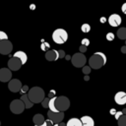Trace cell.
Wrapping results in <instances>:
<instances>
[{
  "label": "cell",
  "instance_id": "cell-1",
  "mask_svg": "<svg viewBox=\"0 0 126 126\" xmlns=\"http://www.w3.org/2000/svg\"><path fill=\"white\" fill-rule=\"evenodd\" d=\"M106 63V55L103 52H94L89 59V66L92 69H99Z\"/></svg>",
  "mask_w": 126,
  "mask_h": 126
},
{
  "label": "cell",
  "instance_id": "cell-2",
  "mask_svg": "<svg viewBox=\"0 0 126 126\" xmlns=\"http://www.w3.org/2000/svg\"><path fill=\"white\" fill-rule=\"evenodd\" d=\"M45 94L44 91L40 88V87H32V89H30L29 93H28V96L30 98V100L34 104V103H39L42 102Z\"/></svg>",
  "mask_w": 126,
  "mask_h": 126
},
{
  "label": "cell",
  "instance_id": "cell-3",
  "mask_svg": "<svg viewBox=\"0 0 126 126\" xmlns=\"http://www.w3.org/2000/svg\"><path fill=\"white\" fill-rule=\"evenodd\" d=\"M54 105H55L57 112H64L65 110H67L70 107V100L67 96L60 95V96L56 97Z\"/></svg>",
  "mask_w": 126,
  "mask_h": 126
},
{
  "label": "cell",
  "instance_id": "cell-4",
  "mask_svg": "<svg viewBox=\"0 0 126 126\" xmlns=\"http://www.w3.org/2000/svg\"><path fill=\"white\" fill-rule=\"evenodd\" d=\"M52 39L57 44H63L68 39V33L63 29H56L52 32Z\"/></svg>",
  "mask_w": 126,
  "mask_h": 126
},
{
  "label": "cell",
  "instance_id": "cell-5",
  "mask_svg": "<svg viewBox=\"0 0 126 126\" xmlns=\"http://www.w3.org/2000/svg\"><path fill=\"white\" fill-rule=\"evenodd\" d=\"M71 62L73 64V66H75L77 68H83L85 66V64L87 63V58L83 53L79 52V53H75L72 56Z\"/></svg>",
  "mask_w": 126,
  "mask_h": 126
},
{
  "label": "cell",
  "instance_id": "cell-6",
  "mask_svg": "<svg viewBox=\"0 0 126 126\" xmlns=\"http://www.w3.org/2000/svg\"><path fill=\"white\" fill-rule=\"evenodd\" d=\"M26 106L21 99H14L10 103V110L14 114H21L25 110Z\"/></svg>",
  "mask_w": 126,
  "mask_h": 126
},
{
  "label": "cell",
  "instance_id": "cell-7",
  "mask_svg": "<svg viewBox=\"0 0 126 126\" xmlns=\"http://www.w3.org/2000/svg\"><path fill=\"white\" fill-rule=\"evenodd\" d=\"M47 116H48V119L53 122V124H59L64 119V112H52L48 110Z\"/></svg>",
  "mask_w": 126,
  "mask_h": 126
},
{
  "label": "cell",
  "instance_id": "cell-8",
  "mask_svg": "<svg viewBox=\"0 0 126 126\" xmlns=\"http://www.w3.org/2000/svg\"><path fill=\"white\" fill-rule=\"evenodd\" d=\"M13 49V44L9 39H4L0 41V53L3 55L9 54Z\"/></svg>",
  "mask_w": 126,
  "mask_h": 126
},
{
  "label": "cell",
  "instance_id": "cell-9",
  "mask_svg": "<svg viewBox=\"0 0 126 126\" xmlns=\"http://www.w3.org/2000/svg\"><path fill=\"white\" fill-rule=\"evenodd\" d=\"M22 88H23V85L19 79H12L8 83V89L12 93H18L21 91Z\"/></svg>",
  "mask_w": 126,
  "mask_h": 126
},
{
  "label": "cell",
  "instance_id": "cell-10",
  "mask_svg": "<svg viewBox=\"0 0 126 126\" xmlns=\"http://www.w3.org/2000/svg\"><path fill=\"white\" fill-rule=\"evenodd\" d=\"M12 80V71L9 68H1L0 69V82L9 83Z\"/></svg>",
  "mask_w": 126,
  "mask_h": 126
},
{
  "label": "cell",
  "instance_id": "cell-11",
  "mask_svg": "<svg viewBox=\"0 0 126 126\" xmlns=\"http://www.w3.org/2000/svg\"><path fill=\"white\" fill-rule=\"evenodd\" d=\"M22 62L18 59V58H16V57H11L10 59H9V61H8V68L11 70V71H18L21 67H22Z\"/></svg>",
  "mask_w": 126,
  "mask_h": 126
},
{
  "label": "cell",
  "instance_id": "cell-12",
  "mask_svg": "<svg viewBox=\"0 0 126 126\" xmlns=\"http://www.w3.org/2000/svg\"><path fill=\"white\" fill-rule=\"evenodd\" d=\"M108 23L111 27H118L121 24V17L118 14H112L108 18Z\"/></svg>",
  "mask_w": 126,
  "mask_h": 126
},
{
  "label": "cell",
  "instance_id": "cell-13",
  "mask_svg": "<svg viewBox=\"0 0 126 126\" xmlns=\"http://www.w3.org/2000/svg\"><path fill=\"white\" fill-rule=\"evenodd\" d=\"M114 101L119 105L125 104L126 103V93L125 92L116 93V94L114 95Z\"/></svg>",
  "mask_w": 126,
  "mask_h": 126
},
{
  "label": "cell",
  "instance_id": "cell-14",
  "mask_svg": "<svg viewBox=\"0 0 126 126\" xmlns=\"http://www.w3.org/2000/svg\"><path fill=\"white\" fill-rule=\"evenodd\" d=\"M59 58V54H58V50L55 49H49L46 53H45V59L48 61H56Z\"/></svg>",
  "mask_w": 126,
  "mask_h": 126
},
{
  "label": "cell",
  "instance_id": "cell-15",
  "mask_svg": "<svg viewBox=\"0 0 126 126\" xmlns=\"http://www.w3.org/2000/svg\"><path fill=\"white\" fill-rule=\"evenodd\" d=\"M13 57L18 58V59L22 62L23 65H24V64L27 62V60H28V55H27L24 51H17V52H15L14 55H13Z\"/></svg>",
  "mask_w": 126,
  "mask_h": 126
},
{
  "label": "cell",
  "instance_id": "cell-16",
  "mask_svg": "<svg viewBox=\"0 0 126 126\" xmlns=\"http://www.w3.org/2000/svg\"><path fill=\"white\" fill-rule=\"evenodd\" d=\"M82 121V126H94V121L91 116H83L80 118Z\"/></svg>",
  "mask_w": 126,
  "mask_h": 126
},
{
  "label": "cell",
  "instance_id": "cell-17",
  "mask_svg": "<svg viewBox=\"0 0 126 126\" xmlns=\"http://www.w3.org/2000/svg\"><path fill=\"white\" fill-rule=\"evenodd\" d=\"M32 121L34 123V126H39V125H42L45 122V119H44V117H43L42 114L37 113V114H35L32 117Z\"/></svg>",
  "mask_w": 126,
  "mask_h": 126
},
{
  "label": "cell",
  "instance_id": "cell-18",
  "mask_svg": "<svg viewBox=\"0 0 126 126\" xmlns=\"http://www.w3.org/2000/svg\"><path fill=\"white\" fill-rule=\"evenodd\" d=\"M20 99L24 102V104H25L26 108H31V107H32L33 103L30 100V98H29V96H28V94H22V96H21V98H20Z\"/></svg>",
  "mask_w": 126,
  "mask_h": 126
},
{
  "label": "cell",
  "instance_id": "cell-19",
  "mask_svg": "<svg viewBox=\"0 0 126 126\" xmlns=\"http://www.w3.org/2000/svg\"><path fill=\"white\" fill-rule=\"evenodd\" d=\"M66 126H82V121L80 118H70L67 123H66Z\"/></svg>",
  "mask_w": 126,
  "mask_h": 126
},
{
  "label": "cell",
  "instance_id": "cell-20",
  "mask_svg": "<svg viewBox=\"0 0 126 126\" xmlns=\"http://www.w3.org/2000/svg\"><path fill=\"white\" fill-rule=\"evenodd\" d=\"M117 36L119 39H123V40H126V28H120L118 31H117Z\"/></svg>",
  "mask_w": 126,
  "mask_h": 126
},
{
  "label": "cell",
  "instance_id": "cell-21",
  "mask_svg": "<svg viewBox=\"0 0 126 126\" xmlns=\"http://www.w3.org/2000/svg\"><path fill=\"white\" fill-rule=\"evenodd\" d=\"M118 126H126V115H122L118 120H117Z\"/></svg>",
  "mask_w": 126,
  "mask_h": 126
},
{
  "label": "cell",
  "instance_id": "cell-22",
  "mask_svg": "<svg viewBox=\"0 0 126 126\" xmlns=\"http://www.w3.org/2000/svg\"><path fill=\"white\" fill-rule=\"evenodd\" d=\"M49 47H50V45H49V43L48 42H46V41H44V40H42V43H41V45H40V48H41V50H43V51H48L49 50Z\"/></svg>",
  "mask_w": 126,
  "mask_h": 126
},
{
  "label": "cell",
  "instance_id": "cell-23",
  "mask_svg": "<svg viewBox=\"0 0 126 126\" xmlns=\"http://www.w3.org/2000/svg\"><path fill=\"white\" fill-rule=\"evenodd\" d=\"M81 31L83 32H89L90 31H91V26L89 25V24H83V26L81 27Z\"/></svg>",
  "mask_w": 126,
  "mask_h": 126
},
{
  "label": "cell",
  "instance_id": "cell-24",
  "mask_svg": "<svg viewBox=\"0 0 126 126\" xmlns=\"http://www.w3.org/2000/svg\"><path fill=\"white\" fill-rule=\"evenodd\" d=\"M82 71H83V73L87 76V75H89V74L91 73L92 68H91L90 66H84V67H83V69H82Z\"/></svg>",
  "mask_w": 126,
  "mask_h": 126
},
{
  "label": "cell",
  "instance_id": "cell-25",
  "mask_svg": "<svg viewBox=\"0 0 126 126\" xmlns=\"http://www.w3.org/2000/svg\"><path fill=\"white\" fill-rule=\"evenodd\" d=\"M49 100H50V98H49V97H45V98L43 99V101L41 102V104H42L43 108H48V105H49Z\"/></svg>",
  "mask_w": 126,
  "mask_h": 126
},
{
  "label": "cell",
  "instance_id": "cell-26",
  "mask_svg": "<svg viewBox=\"0 0 126 126\" xmlns=\"http://www.w3.org/2000/svg\"><path fill=\"white\" fill-rule=\"evenodd\" d=\"M114 37H115V35H114V33H113V32H107V33H106V39H107L108 41L113 40V39H114Z\"/></svg>",
  "mask_w": 126,
  "mask_h": 126
},
{
  "label": "cell",
  "instance_id": "cell-27",
  "mask_svg": "<svg viewBox=\"0 0 126 126\" xmlns=\"http://www.w3.org/2000/svg\"><path fill=\"white\" fill-rule=\"evenodd\" d=\"M4 39H8V35H7V33L5 32L0 31V41H2Z\"/></svg>",
  "mask_w": 126,
  "mask_h": 126
},
{
  "label": "cell",
  "instance_id": "cell-28",
  "mask_svg": "<svg viewBox=\"0 0 126 126\" xmlns=\"http://www.w3.org/2000/svg\"><path fill=\"white\" fill-rule=\"evenodd\" d=\"M29 91H30V89H29V87L28 86H23V88L21 89V93H22V94H28L29 93Z\"/></svg>",
  "mask_w": 126,
  "mask_h": 126
},
{
  "label": "cell",
  "instance_id": "cell-29",
  "mask_svg": "<svg viewBox=\"0 0 126 126\" xmlns=\"http://www.w3.org/2000/svg\"><path fill=\"white\" fill-rule=\"evenodd\" d=\"M39 126H54L53 122L50 121L49 119H45V122L42 124V125H39Z\"/></svg>",
  "mask_w": 126,
  "mask_h": 126
},
{
  "label": "cell",
  "instance_id": "cell-30",
  "mask_svg": "<svg viewBox=\"0 0 126 126\" xmlns=\"http://www.w3.org/2000/svg\"><path fill=\"white\" fill-rule=\"evenodd\" d=\"M81 42H82V45H84V46H88L90 44V40L88 38H83Z\"/></svg>",
  "mask_w": 126,
  "mask_h": 126
},
{
  "label": "cell",
  "instance_id": "cell-31",
  "mask_svg": "<svg viewBox=\"0 0 126 126\" xmlns=\"http://www.w3.org/2000/svg\"><path fill=\"white\" fill-rule=\"evenodd\" d=\"M58 54H59V58H65V56H66L64 50H59L58 51Z\"/></svg>",
  "mask_w": 126,
  "mask_h": 126
},
{
  "label": "cell",
  "instance_id": "cell-32",
  "mask_svg": "<svg viewBox=\"0 0 126 126\" xmlns=\"http://www.w3.org/2000/svg\"><path fill=\"white\" fill-rule=\"evenodd\" d=\"M122 115H123L122 111H117V112H116V114L114 115V117H115V119H117V120H118V119H119V118H120Z\"/></svg>",
  "mask_w": 126,
  "mask_h": 126
},
{
  "label": "cell",
  "instance_id": "cell-33",
  "mask_svg": "<svg viewBox=\"0 0 126 126\" xmlns=\"http://www.w3.org/2000/svg\"><path fill=\"white\" fill-rule=\"evenodd\" d=\"M87 51V46H84V45H81L80 46V52L81 53H84Z\"/></svg>",
  "mask_w": 126,
  "mask_h": 126
},
{
  "label": "cell",
  "instance_id": "cell-34",
  "mask_svg": "<svg viewBox=\"0 0 126 126\" xmlns=\"http://www.w3.org/2000/svg\"><path fill=\"white\" fill-rule=\"evenodd\" d=\"M55 94L54 91H52V92L50 91V92H49V94H48V97H49V98H53V97H55V94Z\"/></svg>",
  "mask_w": 126,
  "mask_h": 126
},
{
  "label": "cell",
  "instance_id": "cell-35",
  "mask_svg": "<svg viewBox=\"0 0 126 126\" xmlns=\"http://www.w3.org/2000/svg\"><path fill=\"white\" fill-rule=\"evenodd\" d=\"M121 10H122V12H123L124 14H126V3H124V4L121 6Z\"/></svg>",
  "mask_w": 126,
  "mask_h": 126
},
{
  "label": "cell",
  "instance_id": "cell-36",
  "mask_svg": "<svg viewBox=\"0 0 126 126\" xmlns=\"http://www.w3.org/2000/svg\"><path fill=\"white\" fill-rule=\"evenodd\" d=\"M116 112H117V111H116L115 108H111V109H110V114H111V115H115Z\"/></svg>",
  "mask_w": 126,
  "mask_h": 126
},
{
  "label": "cell",
  "instance_id": "cell-37",
  "mask_svg": "<svg viewBox=\"0 0 126 126\" xmlns=\"http://www.w3.org/2000/svg\"><path fill=\"white\" fill-rule=\"evenodd\" d=\"M121 52L122 53H126V45H124V46L121 47Z\"/></svg>",
  "mask_w": 126,
  "mask_h": 126
},
{
  "label": "cell",
  "instance_id": "cell-38",
  "mask_svg": "<svg viewBox=\"0 0 126 126\" xmlns=\"http://www.w3.org/2000/svg\"><path fill=\"white\" fill-rule=\"evenodd\" d=\"M71 58H72V56H70V55H66L65 56V59L66 60H71Z\"/></svg>",
  "mask_w": 126,
  "mask_h": 126
},
{
  "label": "cell",
  "instance_id": "cell-39",
  "mask_svg": "<svg viewBox=\"0 0 126 126\" xmlns=\"http://www.w3.org/2000/svg\"><path fill=\"white\" fill-rule=\"evenodd\" d=\"M100 22L101 23H104V22H106V19L104 17H102V18H100Z\"/></svg>",
  "mask_w": 126,
  "mask_h": 126
},
{
  "label": "cell",
  "instance_id": "cell-40",
  "mask_svg": "<svg viewBox=\"0 0 126 126\" xmlns=\"http://www.w3.org/2000/svg\"><path fill=\"white\" fill-rule=\"evenodd\" d=\"M58 126H66V124H65V123H63V122H61V123H59V124H58Z\"/></svg>",
  "mask_w": 126,
  "mask_h": 126
},
{
  "label": "cell",
  "instance_id": "cell-41",
  "mask_svg": "<svg viewBox=\"0 0 126 126\" xmlns=\"http://www.w3.org/2000/svg\"><path fill=\"white\" fill-rule=\"evenodd\" d=\"M122 113H123V115H126V108H124V109L122 110Z\"/></svg>",
  "mask_w": 126,
  "mask_h": 126
},
{
  "label": "cell",
  "instance_id": "cell-42",
  "mask_svg": "<svg viewBox=\"0 0 126 126\" xmlns=\"http://www.w3.org/2000/svg\"><path fill=\"white\" fill-rule=\"evenodd\" d=\"M34 8H35V6H34L33 4H32V5H31V9H32V10H33Z\"/></svg>",
  "mask_w": 126,
  "mask_h": 126
},
{
  "label": "cell",
  "instance_id": "cell-43",
  "mask_svg": "<svg viewBox=\"0 0 126 126\" xmlns=\"http://www.w3.org/2000/svg\"><path fill=\"white\" fill-rule=\"evenodd\" d=\"M89 79H90V78H89V76H88V75H87V76H85V80H86V81H89Z\"/></svg>",
  "mask_w": 126,
  "mask_h": 126
},
{
  "label": "cell",
  "instance_id": "cell-44",
  "mask_svg": "<svg viewBox=\"0 0 126 126\" xmlns=\"http://www.w3.org/2000/svg\"><path fill=\"white\" fill-rule=\"evenodd\" d=\"M54 126H58V124H54Z\"/></svg>",
  "mask_w": 126,
  "mask_h": 126
},
{
  "label": "cell",
  "instance_id": "cell-45",
  "mask_svg": "<svg viewBox=\"0 0 126 126\" xmlns=\"http://www.w3.org/2000/svg\"><path fill=\"white\" fill-rule=\"evenodd\" d=\"M125 45H126V40H125Z\"/></svg>",
  "mask_w": 126,
  "mask_h": 126
},
{
  "label": "cell",
  "instance_id": "cell-46",
  "mask_svg": "<svg viewBox=\"0 0 126 126\" xmlns=\"http://www.w3.org/2000/svg\"><path fill=\"white\" fill-rule=\"evenodd\" d=\"M0 125H1V122H0Z\"/></svg>",
  "mask_w": 126,
  "mask_h": 126
}]
</instances>
